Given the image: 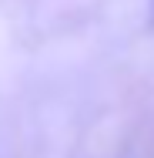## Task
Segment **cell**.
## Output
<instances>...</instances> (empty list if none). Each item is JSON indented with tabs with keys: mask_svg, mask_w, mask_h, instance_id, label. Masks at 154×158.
I'll return each mask as SVG.
<instances>
[]
</instances>
